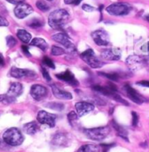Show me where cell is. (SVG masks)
Returning <instances> with one entry per match:
<instances>
[{"label":"cell","mask_w":149,"mask_h":152,"mask_svg":"<svg viewBox=\"0 0 149 152\" xmlns=\"http://www.w3.org/2000/svg\"><path fill=\"white\" fill-rule=\"evenodd\" d=\"M10 74L12 77H15V78H23L24 77H37V74L32 70L19 69V68H16V67H12Z\"/></svg>","instance_id":"15"},{"label":"cell","mask_w":149,"mask_h":152,"mask_svg":"<svg viewBox=\"0 0 149 152\" xmlns=\"http://www.w3.org/2000/svg\"><path fill=\"white\" fill-rule=\"evenodd\" d=\"M58 79L61 80V81H64L66 83H68L72 86H77L79 84L78 80L75 78L74 75L69 70H66L64 72H61V73H58L56 75Z\"/></svg>","instance_id":"16"},{"label":"cell","mask_w":149,"mask_h":152,"mask_svg":"<svg viewBox=\"0 0 149 152\" xmlns=\"http://www.w3.org/2000/svg\"><path fill=\"white\" fill-rule=\"evenodd\" d=\"M3 141L10 146H18L24 142V137L18 128L6 129L3 135Z\"/></svg>","instance_id":"3"},{"label":"cell","mask_w":149,"mask_h":152,"mask_svg":"<svg viewBox=\"0 0 149 152\" xmlns=\"http://www.w3.org/2000/svg\"><path fill=\"white\" fill-rule=\"evenodd\" d=\"M30 45L32 46L38 47L40 50H42L43 51H46V50L48 49V44L45 39L40 38V37H36L34 39H32L30 42Z\"/></svg>","instance_id":"20"},{"label":"cell","mask_w":149,"mask_h":152,"mask_svg":"<svg viewBox=\"0 0 149 152\" xmlns=\"http://www.w3.org/2000/svg\"><path fill=\"white\" fill-rule=\"evenodd\" d=\"M52 39L54 40L55 42H57L58 44L62 45L66 49H67L70 52H74L76 50V48L74 46L72 41L70 39L68 36L65 33H57L54 34L52 37Z\"/></svg>","instance_id":"9"},{"label":"cell","mask_w":149,"mask_h":152,"mask_svg":"<svg viewBox=\"0 0 149 152\" xmlns=\"http://www.w3.org/2000/svg\"><path fill=\"white\" fill-rule=\"evenodd\" d=\"M64 1H65V3L66 4H73V3H74L75 0H64Z\"/></svg>","instance_id":"45"},{"label":"cell","mask_w":149,"mask_h":152,"mask_svg":"<svg viewBox=\"0 0 149 152\" xmlns=\"http://www.w3.org/2000/svg\"><path fill=\"white\" fill-rule=\"evenodd\" d=\"M75 109L78 116L83 117L92 111L94 110V105L87 102H78L75 104Z\"/></svg>","instance_id":"17"},{"label":"cell","mask_w":149,"mask_h":152,"mask_svg":"<svg viewBox=\"0 0 149 152\" xmlns=\"http://www.w3.org/2000/svg\"><path fill=\"white\" fill-rule=\"evenodd\" d=\"M132 10L133 7L126 3H114L108 5L105 9V11L109 15L116 17L126 16L131 12Z\"/></svg>","instance_id":"4"},{"label":"cell","mask_w":149,"mask_h":152,"mask_svg":"<svg viewBox=\"0 0 149 152\" xmlns=\"http://www.w3.org/2000/svg\"><path fill=\"white\" fill-rule=\"evenodd\" d=\"M139 123V116L135 111L132 112V124L134 126H136Z\"/></svg>","instance_id":"36"},{"label":"cell","mask_w":149,"mask_h":152,"mask_svg":"<svg viewBox=\"0 0 149 152\" xmlns=\"http://www.w3.org/2000/svg\"><path fill=\"white\" fill-rule=\"evenodd\" d=\"M46 106L52 110H58V111L64 110V108H65L64 104H60V103H49V104H47Z\"/></svg>","instance_id":"31"},{"label":"cell","mask_w":149,"mask_h":152,"mask_svg":"<svg viewBox=\"0 0 149 152\" xmlns=\"http://www.w3.org/2000/svg\"><path fill=\"white\" fill-rule=\"evenodd\" d=\"M48 1H52V0H48Z\"/></svg>","instance_id":"49"},{"label":"cell","mask_w":149,"mask_h":152,"mask_svg":"<svg viewBox=\"0 0 149 152\" xmlns=\"http://www.w3.org/2000/svg\"><path fill=\"white\" fill-rule=\"evenodd\" d=\"M27 25L30 26L31 28L32 29H38V28H41L43 25H44V23L41 19H38V18H33L32 20H30L28 23H27Z\"/></svg>","instance_id":"27"},{"label":"cell","mask_w":149,"mask_h":152,"mask_svg":"<svg viewBox=\"0 0 149 152\" xmlns=\"http://www.w3.org/2000/svg\"><path fill=\"white\" fill-rule=\"evenodd\" d=\"M78 117H79V116H78V114H77L75 111H71L68 115H67L69 123H70L72 125H73L74 123L78 120Z\"/></svg>","instance_id":"33"},{"label":"cell","mask_w":149,"mask_h":152,"mask_svg":"<svg viewBox=\"0 0 149 152\" xmlns=\"http://www.w3.org/2000/svg\"><path fill=\"white\" fill-rule=\"evenodd\" d=\"M9 23L8 21L2 16H0V26H8Z\"/></svg>","instance_id":"40"},{"label":"cell","mask_w":149,"mask_h":152,"mask_svg":"<svg viewBox=\"0 0 149 152\" xmlns=\"http://www.w3.org/2000/svg\"><path fill=\"white\" fill-rule=\"evenodd\" d=\"M6 1L11 3V4H18L24 3V0H6Z\"/></svg>","instance_id":"41"},{"label":"cell","mask_w":149,"mask_h":152,"mask_svg":"<svg viewBox=\"0 0 149 152\" xmlns=\"http://www.w3.org/2000/svg\"><path fill=\"white\" fill-rule=\"evenodd\" d=\"M32 12H33L32 7L30 4H25V3H21V4H17V6L14 9L15 16L18 18H19V19H22V18H26L27 16H29Z\"/></svg>","instance_id":"12"},{"label":"cell","mask_w":149,"mask_h":152,"mask_svg":"<svg viewBox=\"0 0 149 152\" xmlns=\"http://www.w3.org/2000/svg\"><path fill=\"white\" fill-rule=\"evenodd\" d=\"M124 89L126 91V93L127 95V96H128V98L131 101H133L134 103H135L137 104H142L143 103L148 102V100L146 99V97H144L142 95H140L136 90H134L129 84H126L124 86Z\"/></svg>","instance_id":"11"},{"label":"cell","mask_w":149,"mask_h":152,"mask_svg":"<svg viewBox=\"0 0 149 152\" xmlns=\"http://www.w3.org/2000/svg\"><path fill=\"white\" fill-rule=\"evenodd\" d=\"M146 20H147V21L149 23V14L147 16V17H146Z\"/></svg>","instance_id":"47"},{"label":"cell","mask_w":149,"mask_h":152,"mask_svg":"<svg viewBox=\"0 0 149 152\" xmlns=\"http://www.w3.org/2000/svg\"><path fill=\"white\" fill-rule=\"evenodd\" d=\"M100 148L94 144H85L78 150V152H99Z\"/></svg>","instance_id":"25"},{"label":"cell","mask_w":149,"mask_h":152,"mask_svg":"<svg viewBox=\"0 0 149 152\" xmlns=\"http://www.w3.org/2000/svg\"><path fill=\"white\" fill-rule=\"evenodd\" d=\"M92 38L98 46H107L110 45L109 34L103 29L96 30L92 32Z\"/></svg>","instance_id":"8"},{"label":"cell","mask_w":149,"mask_h":152,"mask_svg":"<svg viewBox=\"0 0 149 152\" xmlns=\"http://www.w3.org/2000/svg\"><path fill=\"white\" fill-rule=\"evenodd\" d=\"M42 63H43L44 65H46V66L51 68V69H55V64H54L53 61L48 57H45L42 60Z\"/></svg>","instance_id":"32"},{"label":"cell","mask_w":149,"mask_h":152,"mask_svg":"<svg viewBox=\"0 0 149 152\" xmlns=\"http://www.w3.org/2000/svg\"><path fill=\"white\" fill-rule=\"evenodd\" d=\"M81 1H82V0H75V1H74V3H73V4H74V5H78V4H80Z\"/></svg>","instance_id":"46"},{"label":"cell","mask_w":149,"mask_h":152,"mask_svg":"<svg viewBox=\"0 0 149 152\" xmlns=\"http://www.w3.org/2000/svg\"><path fill=\"white\" fill-rule=\"evenodd\" d=\"M51 53L52 56H61L63 54L66 53L65 50L60 48V47L56 46V45H53L52 47V50H51Z\"/></svg>","instance_id":"29"},{"label":"cell","mask_w":149,"mask_h":152,"mask_svg":"<svg viewBox=\"0 0 149 152\" xmlns=\"http://www.w3.org/2000/svg\"><path fill=\"white\" fill-rule=\"evenodd\" d=\"M103 152H107V149H104Z\"/></svg>","instance_id":"48"},{"label":"cell","mask_w":149,"mask_h":152,"mask_svg":"<svg viewBox=\"0 0 149 152\" xmlns=\"http://www.w3.org/2000/svg\"><path fill=\"white\" fill-rule=\"evenodd\" d=\"M36 6L38 7V10H40V11H42V12H47V11L50 9L49 5L46 4L45 1H43V0H38V1L36 3Z\"/></svg>","instance_id":"30"},{"label":"cell","mask_w":149,"mask_h":152,"mask_svg":"<svg viewBox=\"0 0 149 152\" xmlns=\"http://www.w3.org/2000/svg\"><path fill=\"white\" fill-rule=\"evenodd\" d=\"M41 71H42V75H43L44 78L46 79L47 82H50V81L52 80V78H51V77H50V74H49L48 70H46L45 67H42V68H41Z\"/></svg>","instance_id":"35"},{"label":"cell","mask_w":149,"mask_h":152,"mask_svg":"<svg viewBox=\"0 0 149 152\" xmlns=\"http://www.w3.org/2000/svg\"><path fill=\"white\" fill-rule=\"evenodd\" d=\"M111 129L108 126H102L92 129H85V134L86 137L93 141L104 140L110 133Z\"/></svg>","instance_id":"6"},{"label":"cell","mask_w":149,"mask_h":152,"mask_svg":"<svg viewBox=\"0 0 149 152\" xmlns=\"http://www.w3.org/2000/svg\"><path fill=\"white\" fill-rule=\"evenodd\" d=\"M82 9H83V11H85V12H92L95 10V8H94V7H92V5H90V4H83V5H82Z\"/></svg>","instance_id":"37"},{"label":"cell","mask_w":149,"mask_h":152,"mask_svg":"<svg viewBox=\"0 0 149 152\" xmlns=\"http://www.w3.org/2000/svg\"><path fill=\"white\" fill-rule=\"evenodd\" d=\"M23 129L24 131L28 135H34L35 133L38 130V125L36 122H30L24 125Z\"/></svg>","instance_id":"23"},{"label":"cell","mask_w":149,"mask_h":152,"mask_svg":"<svg viewBox=\"0 0 149 152\" xmlns=\"http://www.w3.org/2000/svg\"><path fill=\"white\" fill-rule=\"evenodd\" d=\"M81 59L86 62L92 69H100L105 64L103 61L99 58L92 49H87L80 54Z\"/></svg>","instance_id":"5"},{"label":"cell","mask_w":149,"mask_h":152,"mask_svg":"<svg viewBox=\"0 0 149 152\" xmlns=\"http://www.w3.org/2000/svg\"><path fill=\"white\" fill-rule=\"evenodd\" d=\"M53 143L57 145H62V144H66V137L64 134H58L53 138Z\"/></svg>","instance_id":"28"},{"label":"cell","mask_w":149,"mask_h":152,"mask_svg":"<svg viewBox=\"0 0 149 152\" xmlns=\"http://www.w3.org/2000/svg\"><path fill=\"white\" fill-rule=\"evenodd\" d=\"M112 124H113V127L114 128L115 130H116V132H117V134L120 137H122L123 139H125L126 141H127V131L126 130V129L123 127V126H121L120 124H119L116 121L114 120H113L112 121Z\"/></svg>","instance_id":"22"},{"label":"cell","mask_w":149,"mask_h":152,"mask_svg":"<svg viewBox=\"0 0 149 152\" xmlns=\"http://www.w3.org/2000/svg\"><path fill=\"white\" fill-rule=\"evenodd\" d=\"M22 51L24 52V54L26 56V57H32V55H31V53L29 52V48L26 46V45H22Z\"/></svg>","instance_id":"39"},{"label":"cell","mask_w":149,"mask_h":152,"mask_svg":"<svg viewBox=\"0 0 149 152\" xmlns=\"http://www.w3.org/2000/svg\"><path fill=\"white\" fill-rule=\"evenodd\" d=\"M140 50L146 54H148L149 56V42H147L146 44H144L143 45L140 47Z\"/></svg>","instance_id":"38"},{"label":"cell","mask_w":149,"mask_h":152,"mask_svg":"<svg viewBox=\"0 0 149 152\" xmlns=\"http://www.w3.org/2000/svg\"><path fill=\"white\" fill-rule=\"evenodd\" d=\"M100 146H101L102 148L104 149H110V148H112V147H114V143H110V144H100Z\"/></svg>","instance_id":"43"},{"label":"cell","mask_w":149,"mask_h":152,"mask_svg":"<svg viewBox=\"0 0 149 152\" xmlns=\"http://www.w3.org/2000/svg\"><path fill=\"white\" fill-rule=\"evenodd\" d=\"M6 45H8V47L12 48L13 46H15L17 45V40L14 37L12 36H8L6 37Z\"/></svg>","instance_id":"34"},{"label":"cell","mask_w":149,"mask_h":152,"mask_svg":"<svg viewBox=\"0 0 149 152\" xmlns=\"http://www.w3.org/2000/svg\"><path fill=\"white\" fill-rule=\"evenodd\" d=\"M137 84L141 85V86H145V87H149V81H139L137 83Z\"/></svg>","instance_id":"42"},{"label":"cell","mask_w":149,"mask_h":152,"mask_svg":"<svg viewBox=\"0 0 149 152\" xmlns=\"http://www.w3.org/2000/svg\"><path fill=\"white\" fill-rule=\"evenodd\" d=\"M23 92V85L20 83L15 82L12 83L8 91V95L11 96L12 97H18V96H20Z\"/></svg>","instance_id":"19"},{"label":"cell","mask_w":149,"mask_h":152,"mask_svg":"<svg viewBox=\"0 0 149 152\" xmlns=\"http://www.w3.org/2000/svg\"><path fill=\"white\" fill-rule=\"evenodd\" d=\"M52 93L54 95V96L58 99H63V100H71L72 98V95L66 91L62 89H60L59 87H58L57 85H52Z\"/></svg>","instance_id":"18"},{"label":"cell","mask_w":149,"mask_h":152,"mask_svg":"<svg viewBox=\"0 0 149 152\" xmlns=\"http://www.w3.org/2000/svg\"><path fill=\"white\" fill-rule=\"evenodd\" d=\"M126 64L133 71H139L148 64L149 61L146 57L132 55L126 58Z\"/></svg>","instance_id":"7"},{"label":"cell","mask_w":149,"mask_h":152,"mask_svg":"<svg viewBox=\"0 0 149 152\" xmlns=\"http://www.w3.org/2000/svg\"><path fill=\"white\" fill-rule=\"evenodd\" d=\"M15 101V97H12L8 94L0 95V104H11Z\"/></svg>","instance_id":"26"},{"label":"cell","mask_w":149,"mask_h":152,"mask_svg":"<svg viewBox=\"0 0 149 152\" xmlns=\"http://www.w3.org/2000/svg\"><path fill=\"white\" fill-rule=\"evenodd\" d=\"M31 96L36 101L43 100L48 94V91L45 86L40 84H33L31 88Z\"/></svg>","instance_id":"13"},{"label":"cell","mask_w":149,"mask_h":152,"mask_svg":"<svg viewBox=\"0 0 149 152\" xmlns=\"http://www.w3.org/2000/svg\"><path fill=\"white\" fill-rule=\"evenodd\" d=\"M70 15L66 10L58 9L48 16V23L52 29H61L68 22Z\"/></svg>","instance_id":"2"},{"label":"cell","mask_w":149,"mask_h":152,"mask_svg":"<svg viewBox=\"0 0 149 152\" xmlns=\"http://www.w3.org/2000/svg\"><path fill=\"white\" fill-rule=\"evenodd\" d=\"M98 74L100 76H102L104 77H105V78H108L111 81H114V82H117L120 77V74L118 73V72H108V73H106V72H99Z\"/></svg>","instance_id":"24"},{"label":"cell","mask_w":149,"mask_h":152,"mask_svg":"<svg viewBox=\"0 0 149 152\" xmlns=\"http://www.w3.org/2000/svg\"><path fill=\"white\" fill-rule=\"evenodd\" d=\"M37 119L39 124L49 126L50 128H53L56 124V116L46 110H40L38 113Z\"/></svg>","instance_id":"10"},{"label":"cell","mask_w":149,"mask_h":152,"mask_svg":"<svg viewBox=\"0 0 149 152\" xmlns=\"http://www.w3.org/2000/svg\"><path fill=\"white\" fill-rule=\"evenodd\" d=\"M17 36L18 39L23 42L24 44H29L32 40V35L27 31L23 29H19L17 31Z\"/></svg>","instance_id":"21"},{"label":"cell","mask_w":149,"mask_h":152,"mask_svg":"<svg viewBox=\"0 0 149 152\" xmlns=\"http://www.w3.org/2000/svg\"><path fill=\"white\" fill-rule=\"evenodd\" d=\"M4 58L3 55L0 53V66H4Z\"/></svg>","instance_id":"44"},{"label":"cell","mask_w":149,"mask_h":152,"mask_svg":"<svg viewBox=\"0 0 149 152\" xmlns=\"http://www.w3.org/2000/svg\"><path fill=\"white\" fill-rule=\"evenodd\" d=\"M92 90L100 93L103 96H105L107 97H110L112 99H114L115 101L125 104V105H128V103L126 102L125 99H123L119 94H118V89L116 87L114 83H107L106 85L105 86H101V85H94L92 86Z\"/></svg>","instance_id":"1"},{"label":"cell","mask_w":149,"mask_h":152,"mask_svg":"<svg viewBox=\"0 0 149 152\" xmlns=\"http://www.w3.org/2000/svg\"><path fill=\"white\" fill-rule=\"evenodd\" d=\"M101 58L107 61H117L121 58V50L119 48L105 49L101 52Z\"/></svg>","instance_id":"14"}]
</instances>
